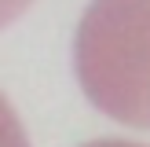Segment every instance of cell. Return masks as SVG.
<instances>
[{"label":"cell","mask_w":150,"mask_h":147,"mask_svg":"<svg viewBox=\"0 0 150 147\" xmlns=\"http://www.w3.org/2000/svg\"><path fill=\"white\" fill-rule=\"evenodd\" d=\"M84 96L132 129H150V0H92L73 37Z\"/></svg>","instance_id":"cell-1"},{"label":"cell","mask_w":150,"mask_h":147,"mask_svg":"<svg viewBox=\"0 0 150 147\" xmlns=\"http://www.w3.org/2000/svg\"><path fill=\"white\" fill-rule=\"evenodd\" d=\"M0 147H29L26 129H22L15 107L4 99V92H0Z\"/></svg>","instance_id":"cell-2"},{"label":"cell","mask_w":150,"mask_h":147,"mask_svg":"<svg viewBox=\"0 0 150 147\" xmlns=\"http://www.w3.org/2000/svg\"><path fill=\"white\" fill-rule=\"evenodd\" d=\"M29 4H33V0H0V29H4V26H11V22L18 19V15L26 11Z\"/></svg>","instance_id":"cell-3"},{"label":"cell","mask_w":150,"mask_h":147,"mask_svg":"<svg viewBox=\"0 0 150 147\" xmlns=\"http://www.w3.org/2000/svg\"><path fill=\"white\" fill-rule=\"evenodd\" d=\"M84 147H146V143H136V140H92Z\"/></svg>","instance_id":"cell-4"}]
</instances>
